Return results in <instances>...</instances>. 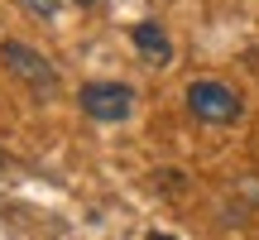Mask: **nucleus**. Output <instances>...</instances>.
I'll return each mask as SVG.
<instances>
[{
    "mask_svg": "<svg viewBox=\"0 0 259 240\" xmlns=\"http://www.w3.org/2000/svg\"><path fill=\"white\" fill-rule=\"evenodd\" d=\"M187 106H192L197 120H206V125H231V120H240V96L231 92L226 82H216V77H197L192 87H187Z\"/></svg>",
    "mask_w": 259,
    "mask_h": 240,
    "instance_id": "nucleus-1",
    "label": "nucleus"
},
{
    "mask_svg": "<svg viewBox=\"0 0 259 240\" xmlns=\"http://www.w3.org/2000/svg\"><path fill=\"white\" fill-rule=\"evenodd\" d=\"M0 63H5L29 92H38V96H53L58 92V72L48 67V58L34 53L29 44H19V38H5V44H0Z\"/></svg>",
    "mask_w": 259,
    "mask_h": 240,
    "instance_id": "nucleus-2",
    "label": "nucleus"
},
{
    "mask_svg": "<svg viewBox=\"0 0 259 240\" xmlns=\"http://www.w3.org/2000/svg\"><path fill=\"white\" fill-rule=\"evenodd\" d=\"M77 101H82V111L92 120H101V125H120L135 111V92L120 87V82H87L77 92Z\"/></svg>",
    "mask_w": 259,
    "mask_h": 240,
    "instance_id": "nucleus-3",
    "label": "nucleus"
},
{
    "mask_svg": "<svg viewBox=\"0 0 259 240\" xmlns=\"http://www.w3.org/2000/svg\"><path fill=\"white\" fill-rule=\"evenodd\" d=\"M135 48L149 58V63H158V67H168V63H173V44H168L163 24H154V19L135 24Z\"/></svg>",
    "mask_w": 259,
    "mask_h": 240,
    "instance_id": "nucleus-4",
    "label": "nucleus"
},
{
    "mask_svg": "<svg viewBox=\"0 0 259 240\" xmlns=\"http://www.w3.org/2000/svg\"><path fill=\"white\" fill-rule=\"evenodd\" d=\"M19 5H24V10H29V15H34V19H53L63 0H19Z\"/></svg>",
    "mask_w": 259,
    "mask_h": 240,
    "instance_id": "nucleus-5",
    "label": "nucleus"
},
{
    "mask_svg": "<svg viewBox=\"0 0 259 240\" xmlns=\"http://www.w3.org/2000/svg\"><path fill=\"white\" fill-rule=\"evenodd\" d=\"M77 5H96V0H77Z\"/></svg>",
    "mask_w": 259,
    "mask_h": 240,
    "instance_id": "nucleus-6",
    "label": "nucleus"
},
{
    "mask_svg": "<svg viewBox=\"0 0 259 240\" xmlns=\"http://www.w3.org/2000/svg\"><path fill=\"white\" fill-rule=\"evenodd\" d=\"M154 240H173V235H154Z\"/></svg>",
    "mask_w": 259,
    "mask_h": 240,
    "instance_id": "nucleus-7",
    "label": "nucleus"
}]
</instances>
